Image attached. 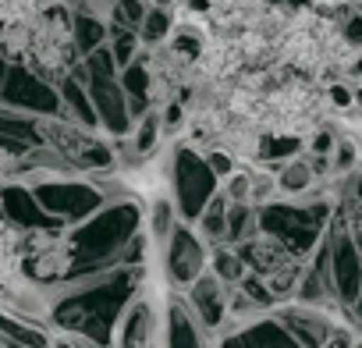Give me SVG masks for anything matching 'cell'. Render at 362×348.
Here are the masks:
<instances>
[{"label":"cell","instance_id":"obj_25","mask_svg":"<svg viewBox=\"0 0 362 348\" xmlns=\"http://www.w3.org/2000/svg\"><path fill=\"white\" fill-rule=\"evenodd\" d=\"M351 75L362 79V54H355V61H351Z\"/></svg>","mask_w":362,"mask_h":348},{"label":"cell","instance_id":"obj_23","mask_svg":"<svg viewBox=\"0 0 362 348\" xmlns=\"http://www.w3.org/2000/svg\"><path fill=\"white\" fill-rule=\"evenodd\" d=\"M146 4H149V8H177L181 0H146Z\"/></svg>","mask_w":362,"mask_h":348},{"label":"cell","instance_id":"obj_2","mask_svg":"<svg viewBox=\"0 0 362 348\" xmlns=\"http://www.w3.org/2000/svg\"><path fill=\"white\" fill-rule=\"evenodd\" d=\"M40 142L54 149L75 174L96 178L114 170V146L103 132L82 128L68 117H40Z\"/></svg>","mask_w":362,"mask_h":348},{"label":"cell","instance_id":"obj_8","mask_svg":"<svg viewBox=\"0 0 362 348\" xmlns=\"http://www.w3.org/2000/svg\"><path fill=\"white\" fill-rule=\"evenodd\" d=\"M327 245H330V277H334L337 302L351 313L358 288H362V249L348 238V231L341 228L337 217H330V224H327Z\"/></svg>","mask_w":362,"mask_h":348},{"label":"cell","instance_id":"obj_14","mask_svg":"<svg viewBox=\"0 0 362 348\" xmlns=\"http://www.w3.org/2000/svg\"><path fill=\"white\" fill-rule=\"evenodd\" d=\"M181 224V217H177V210H174V203H170V196H160V199H153L149 203V210H146V235H149V242L153 245H167V238H170V231Z\"/></svg>","mask_w":362,"mask_h":348},{"label":"cell","instance_id":"obj_3","mask_svg":"<svg viewBox=\"0 0 362 348\" xmlns=\"http://www.w3.org/2000/svg\"><path fill=\"white\" fill-rule=\"evenodd\" d=\"M231 249H238V256H242L245 270L267 284V291L274 295V302H277V306H284V302H291V298H295L298 281H302V274H305V263H309V260L295 256L284 242H277V238H274V235H267V231H256L249 242L231 245Z\"/></svg>","mask_w":362,"mask_h":348},{"label":"cell","instance_id":"obj_20","mask_svg":"<svg viewBox=\"0 0 362 348\" xmlns=\"http://www.w3.org/2000/svg\"><path fill=\"white\" fill-rule=\"evenodd\" d=\"M249 185H252V207L263 210L270 203H281V189H277V174L270 167H249Z\"/></svg>","mask_w":362,"mask_h":348},{"label":"cell","instance_id":"obj_24","mask_svg":"<svg viewBox=\"0 0 362 348\" xmlns=\"http://www.w3.org/2000/svg\"><path fill=\"white\" fill-rule=\"evenodd\" d=\"M8 71H11V64L0 57V89H4V82H8Z\"/></svg>","mask_w":362,"mask_h":348},{"label":"cell","instance_id":"obj_18","mask_svg":"<svg viewBox=\"0 0 362 348\" xmlns=\"http://www.w3.org/2000/svg\"><path fill=\"white\" fill-rule=\"evenodd\" d=\"M259 231V210L256 207H228V242L224 245H242Z\"/></svg>","mask_w":362,"mask_h":348},{"label":"cell","instance_id":"obj_12","mask_svg":"<svg viewBox=\"0 0 362 348\" xmlns=\"http://www.w3.org/2000/svg\"><path fill=\"white\" fill-rule=\"evenodd\" d=\"M71 33H75V47L82 57H89L93 50L107 47V33H110V22L100 18V15H89L82 8H71Z\"/></svg>","mask_w":362,"mask_h":348},{"label":"cell","instance_id":"obj_21","mask_svg":"<svg viewBox=\"0 0 362 348\" xmlns=\"http://www.w3.org/2000/svg\"><path fill=\"white\" fill-rule=\"evenodd\" d=\"M149 4L146 0H114V8H110V25L117 29H128V33H139L142 29V18H146Z\"/></svg>","mask_w":362,"mask_h":348},{"label":"cell","instance_id":"obj_4","mask_svg":"<svg viewBox=\"0 0 362 348\" xmlns=\"http://www.w3.org/2000/svg\"><path fill=\"white\" fill-rule=\"evenodd\" d=\"M167 178H170V203H174L181 224H196L199 214L210 207V199L221 192V182L214 178L206 156L185 142H177L170 149Z\"/></svg>","mask_w":362,"mask_h":348},{"label":"cell","instance_id":"obj_5","mask_svg":"<svg viewBox=\"0 0 362 348\" xmlns=\"http://www.w3.org/2000/svg\"><path fill=\"white\" fill-rule=\"evenodd\" d=\"M33 199L40 203V210L64 231L86 224L93 214H100L107 207L100 185L86 174H75V178H50V182H40L29 189Z\"/></svg>","mask_w":362,"mask_h":348},{"label":"cell","instance_id":"obj_16","mask_svg":"<svg viewBox=\"0 0 362 348\" xmlns=\"http://www.w3.org/2000/svg\"><path fill=\"white\" fill-rule=\"evenodd\" d=\"M210 274H214L217 281H224L228 288H238L242 277H245L249 270H245L238 249H231V245H217V249H210Z\"/></svg>","mask_w":362,"mask_h":348},{"label":"cell","instance_id":"obj_1","mask_svg":"<svg viewBox=\"0 0 362 348\" xmlns=\"http://www.w3.org/2000/svg\"><path fill=\"white\" fill-rule=\"evenodd\" d=\"M22 36H25V47H22L18 68L33 71L47 86H61L82 64V54L71 33V4H64V0H54V4L40 8L33 18H25Z\"/></svg>","mask_w":362,"mask_h":348},{"label":"cell","instance_id":"obj_10","mask_svg":"<svg viewBox=\"0 0 362 348\" xmlns=\"http://www.w3.org/2000/svg\"><path fill=\"white\" fill-rule=\"evenodd\" d=\"M75 75L86 82L100 132L107 139H128L132 135V110H128V93L121 89V79H89L75 68Z\"/></svg>","mask_w":362,"mask_h":348},{"label":"cell","instance_id":"obj_15","mask_svg":"<svg viewBox=\"0 0 362 348\" xmlns=\"http://www.w3.org/2000/svg\"><path fill=\"white\" fill-rule=\"evenodd\" d=\"M174 29H177V8H149L142 18L139 40L142 47H160L174 36Z\"/></svg>","mask_w":362,"mask_h":348},{"label":"cell","instance_id":"obj_11","mask_svg":"<svg viewBox=\"0 0 362 348\" xmlns=\"http://www.w3.org/2000/svg\"><path fill=\"white\" fill-rule=\"evenodd\" d=\"M57 93H61V114H64L68 121L100 132V121H96V110H93L89 89H86V82H82L78 75H68V79L57 86Z\"/></svg>","mask_w":362,"mask_h":348},{"label":"cell","instance_id":"obj_7","mask_svg":"<svg viewBox=\"0 0 362 348\" xmlns=\"http://www.w3.org/2000/svg\"><path fill=\"white\" fill-rule=\"evenodd\" d=\"M0 107L8 110H18V114H29V117H64L61 114V93L57 86H47L43 79H36L33 71L11 64L8 71V82L0 89Z\"/></svg>","mask_w":362,"mask_h":348},{"label":"cell","instance_id":"obj_22","mask_svg":"<svg viewBox=\"0 0 362 348\" xmlns=\"http://www.w3.org/2000/svg\"><path fill=\"white\" fill-rule=\"evenodd\" d=\"M341 36L351 50H362V11H351L344 22H341Z\"/></svg>","mask_w":362,"mask_h":348},{"label":"cell","instance_id":"obj_9","mask_svg":"<svg viewBox=\"0 0 362 348\" xmlns=\"http://www.w3.org/2000/svg\"><path fill=\"white\" fill-rule=\"evenodd\" d=\"M231 291H235V288H228L224 281H217V277L206 270L199 281H192L177 298H181V306L189 309V316H192V320H196V323L217 341L221 330H224V320H228Z\"/></svg>","mask_w":362,"mask_h":348},{"label":"cell","instance_id":"obj_19","mask_svg":"<svg viewBox=\"0 0 362 348\" xmlns=\"http://www.w3.org/2000/svg\"><path fill=\"white\" fill-rule=\"evenodd\" d=\"M107 50L114 54V64H117V71H124L139 54H142V40H139V33H128V29H117V25H110V33H107Z\"/></svg>","mask_w":362,"mask_h":348},{"label":"cell","instance_id":"obj_13","mask_svg":"<svg viewBox=\"0 0 362 348\" xmlns=\"http://www.w3.org/2000/svg\"><path fill=\"white\" fill-rule=\"evenodd\" d=\"M192 228H196V235H199L210 249L224 245V242H228V199L217 192V196L210 199V207L199 214V221H196Z\"/></svg>","mask_w":362,"mask_h":348},{"label":"cell","instance_id":"obj_6","mask_svg":"<svg viewBox=\"0 0 362 348\" xmlns=\"http://www.w3.org/2000/svg\"><path fill=\"white\" fill-rule=\"evenodd\" d=\"M210 270V245L196 235L192 224H177L163 245V277L181 295L192 281H199Z\"/></svg>","mask_w":362,"mask_h":348},{"label":"cell","instance_id":"obj_17","mask_svg":"<svg viewBox=\"0 0 362 348\" xmlns=\"http://www.w3.org/2000/svg\"><path fill=\"white\" fill-rule=\"evenodd\" d=\"M160 139H163V128H160V114H156V110H149L142 121H135V128H132V135H128V142L135 146V153H139L142 160H149V156L156 153Z\"/></svg>","mask_w":362,"mask_h":348}]
</instances>
